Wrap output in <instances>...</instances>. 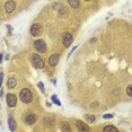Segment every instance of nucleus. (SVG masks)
Instances as JSON below:
<instances>
[{"instance_id": "21", "label": "nucleus", "mask_w": 132, "mask_h": 132, "mask_svg": "<svg viewBox=\"0 0 132 132\" xmlns=\"http://www.w3.org/2000/svg\"><path fill=\"white\" fill-rule=\"evenodd\" d=\"M38 87H40V89L42 90V91H44V85H43L42 82H38Z\"/></svg>"}, {"instance_id": "9", "label": "nucleus", "mask_w": 132, "mask_h": 132, "mask_svg": "<svg viewBox=\"0 0 132 132\" xmlns=\"http://www.w3.org/2000/svg\"><path fill=\"white\" fill-rule=\"evenodd\" d=\"M59 60H60V56H59V54H52V56L49 58V63H50V66L54 67V66H56V64H58Z\"/></svg>"}, {"instance_id": "11", "label": "nucleus", "mask_w": 132, "mask_h": 132, "mask_svg": "<svg viewBox=\"0 0 132 132\" xmlns=\"http://www.w3.org/2000/svg\"><path fill=\"white\" fill-rule=\"evenodd\" d=\"M8 123H9V129H10L11 131H15L16 128H17V123H16V121H15V119H14L13 116H9Z\"/></svg>"}, {"instance_id": "5", "label": "nucleus", "mask_w": 132, "mask_h": 132, "mask_svg": "<svg viewBox=\"0 0 132 132\" xmlns=\"http://www.w3.org/2000/svg\"><path fill=\"white\" fill-rule=\"evenodd\" d=\"M6 101H7V105L9 107H11V108L17 105V97H16V95L14 94H7Z\"/></svg>"}, {"instance_id": "17", "label": "nucleus", "mask_w": 132, "mask_h": 132, "mask_svg": "<svg viewBox=\"0 0 132 132\" xmlns=\"http://www.w3.org/2000/svg\"><path fill=\"white\" fill-rule=\"evenodd\" d=\"M45 122H46V125H54V119L53 117H47L45 119Z\"/></svg>"}, {"instance_id": "8", "label": "nucleus", "mask_w": 132, "mask_h": 132, "mask_svg": "<svg viewBox=\"0 0 132 132\" xmlns=\"http://www.w3.org/2000/svg\"><path fill=\"white\" fill-rule=\"evenodd\" d=\"M24 121H25L28 125H33V124L36 122V115L32 114V113H30V114H27L26 115V117L24 119Z\"/></svg>"}, {"instance_id": "16", "label": "nucleus", "mask_w": 132, "mask_h": 132, "mask_svg": "<svg viewBox=\"0 0 132 132\" xmlns=\"http://www.w3.org/2000/svg\"><path fill=\"white\" fill-rule=\"evenodd\" d=\"M85 119H86V121L88 122V123H93L95 121V116L94 115H85Z\"/></svg>"}, {"instance_id": "23", "label": "nucleus", "mask_w": 132, "mask_h": 132, "mask_svg": "<svg viewBox=\"0 0 132 132\" xmlns=\"http://www.w3.org/2000/svg\"><path fill=\"white\" fill-rule=\"evenodd\" d=\"M76 49H77V46H73V47H72V50H71V52H70V53H69V56H68V58H70V56H71V53H72V52H73V51H75V50H76Z\"/></svg>"}, {"instance_id": "25", "label": "nucleus", "mask_w": 132, "mask_h": 132, "mask_svg": "<svg viewBox=\"0 0 132 132\" xmlns=\"http://www.w3.org/2000/svg\"><path fill=\"white\" fill-rule=\"evenodd\" d=\"M86 1H91V0H86Z\"/></svg>"}, {"instance_id": "19", "label": "nucleus", "mask_w": 132, "mask_h": 132, "mask_svg": "<svg viewBox=\"0 0 132 132\" xmlns=\"http://www.w3.org/2000/svg\"><path fill=\"white\" fill-rule=\"evenodd\" d=\"M127 94L129 95V96H132V86H128V88H127Z\"/></svg>"}, {"instance_id": "20", "label": "nucleus", "mask_w": 132, "mask_h": 132, "mask_svg": "<svg viewBox=\"0 0 132 132\" xmlns=\"http://www.w3.org/2000/svg\"><path fill=\"white\" fill-rule=\"evenodd\" d=\"M103 117H104V119H112V117H113V115H112V114H105Z\"/></svg>"}, {"instance_id": "10", "label": "nucleus", "mask_w": 132, "mask_h": 132, "mask_svg": "<svg viewBox=\"0 0 132 132\" xmlns=\"http://www.w3.org/2000/svg\"><path fill=\"white\" fill-rule=\"evenodd\" d=\"M76 127L79 131H88V130H89V127H88L87 124H85L84 122H81V121H77Z\"/></svg>"}, {"instance_id": "14", "label": "nucleus", "mask_w": 132, "mask_h": 132, "mask_svg": "<svg viewBox=\"0 0 132 132\" xmlns=\"http://www.w3.org/2000/svg\"><path fill=\"white\" fill-rule=\"evenodd\" d=\"M69 5H70V7H72L73 9H76L79 7V5H80V2H79V0H68Z\"/></svg>"}, {"instance_id": "3", "label": "nucleus", "mask_w": 132, "mask_h": 132, "mask_svg": "<svg viewBox=\"0 0 132 132\" xmlns=\"http://www.w3.org/2000/svg\"><path fill=\"white\" fill-rule=\"evenodd\" d=\"M34 47L38 53H45L47 50L46 43L44 42L43 40H36L34 42Z\"/></svg>"}, {"instance_id": "7", "label": "nucleus", "mask_w": 132, "mask_h": 132, "mask_svg": "<svg viewBox=\"0 0 132 132\" xmlns=\"http://www.w3.org/2000/svg\"><path fill=\"white\" fill-rule=\"evenodd\" d=\"M15 8H16V4H15V1H11V0L7 1L6 5H5V9H6V11L8 14L13 13L14 10H15Z\"/></svg>"}, {"instance_id": "2", "label": "nucleus", "mask_w": 132, "mask_h": 132, "mask_svg": "<svg viewBox=\"0 0 132 132\" xmlns=\"http://www.w3.org/2000/svg\"><path fill=\"white\" fill-rule=\"evenodd\" d=\"M32 64H33V67L36 69H43L44 66H45L43 59L38 56L37 53H34V54L32 56Z\"/></svg>"}, {"instance_id": "15", "label": "nucleus", "mask_w": 132, "mask_h": 132, "mask_svg": "<svg viewBox=\"0 0 132 132\" xmlns=\"http://www.w3.org/2000/svg\"><path fill=\"white\" fill-rule=\"evenodd\" d=\"M103 131H104V132H108V131H111V132H119V130L115 128V127H113V125H106L105 128L103 129Z\"/></svg>"}, {"instance_id": "1", "label": "nucleus", "mask_w": 132, "mask_h": 132, "mask_svg": "<svg viewBox=\"0 0 132 132\" xmlns=\"http://www.w3.org/2000/svg\"><path fill=\"white\" fill-rule=\"evenodd\" d=\"M19 98H20V101L23 103L28 104V103H30L33 101V94H32V91L28 88H23L20 90V93H19Z\"/></svg>"}, {"instance_id": "22", "label": "nucleus", "mask_w": 132, "mask_h": 132, "mask_svg": "<svg viewBox=\"0 0 132 132\" xmlns=\"http://www.w3.org/2000/svg\"><path fill=\"white\" fill-rule=\"evenodd\" d=\"M2 79H4V73L0 72V86L2 85Z\"/></svg>"}, {"instance_id": "6", "label": "nucleus", "mask_w": 132, "mask_h": 132, "mask_svg": "<svg viewBox=\"0 0 132 132\" xmlns=\"http://www.w3.org/2000/svg\"><path fill=\"white\" fill-rule=\"evenodd\" d=\"M73 41V36L70 33H64L63 36H62V43L66 47H68L71 45V43Z\"/></svg>"}, {"instance_id": "4", "label": "nucleus", "mask_w": 132, "mask_h": 132, "mask_svg": "<svg viewBox=\"0 0 132 132\" xmlns=\"http://www.w3.org/2000/svg\"><path fill=\"white\" fill-rule=\"evenodd\" d=\"M43 32V26L41 24H33L30 26V34L33 36H40Z\"/></svg>"}, {"instance_id": "12", "label": "nucleus", "mask_w": 132, "mask_h": 132, "mask_svg": "<svg viewBox=\"0 0 132 132\" xmlns=\"http://www.w3.org/2000/svg\"><path fill=\"white\" fill-rule=\"evenodd\" d=\"M16 84H17V81L15 78H9L8 81H7V87H8L9 89H13L16 87Z\"/></svg>"}, {"instance_id": "24", "label": "nucleus", "mask_w": 132, "mask_h": 132, "mask_svg": "<svg viewBox=\"0 0 132 132\" xmlns=\"http://www.w3.org/2000/svg\"><path fill=\"white\" fill-rule=\"evenodd\" d=\"M1 60H2V54L0 53V63H1Z\"/></svg>"}, {"instance_id": "18", "label": "nucleus", "mask_w": 132, "mask_h": 132, "mask_svg": "<svg viewBox=\"0 0 132 132\" xmlns=\"http://www.w3.org/2000/svg\"><path fill=\"white\" fill-rule=\"evenodd\" d=\"M52 102L54 103V104H56L58 106H61V102H60L59 99L56 98V95H53V96H52Z\"/></svg>"}, {"instance_id": "13", "label": "nucleus", "mask_w": 132, "mask_h": 132, "mask_svg": "<svg viewBox=\"0 0 132 132\" xmlns=\"http://www.w3.org/2000/svg\"><path fill=\"white\" fill-rule=\"evenodd\" d=\"M60 129H61V131H68V132L71 131V127H70V124H69L68 122H63V123H61Z\"/></svg>"}]
</instances>
